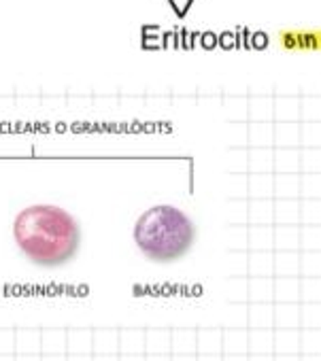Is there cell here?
Masks as SVG:
<instances>
[{
	"mask_svg": "<svg viewBox=\"0 0 321 361\" xmlns=\"http://www.w3.org/2000/svg\"><path fill=\"white\" fill-rule=\"evenodd\" d=\"M18 249L37 266L58 268L68 264L81 245L77 219L56 204H32L13 219Z\"/></svg>",
	"mask_w": 321,
	"mask_h": 361,
	"instance_id": "obj_1",
	"label": "cell"
},
{
	"mask_svg": "<svg viewBox=\"0 0 321 361\" xmlns=\"http://www.w3.org/2000/svg\"><path fill=\"white\" fill-rule=\"evenodd\" d=\"M132 238L147 259L171 264L192 251L196 228L181 209L173 204H155L136 219Z\"/></svg>",
	"mask_w": 321,
	"mask_h": 361,
	"instance_id": "obj_2",
	"label": "cell"
}]
</instances>
